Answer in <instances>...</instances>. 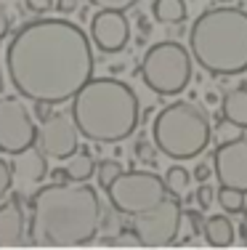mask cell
<instances>
[{
  "label": "cell",
  "mask_w": 247,
  "mask_h": 250,
  "mask_svg": "<svg viewBox=\"0 0 247 250\" xmlns=\"http://www.w3.org/2000/svg\"><path fill=\"white\" fill-rule=\"evenodd\" d=\"M152 14L160 24H181L186 19V0H154Z\"/></svg>",
  "instance_id": "e0dca14e"
},
{
  "label": "cell",
  "mask_w": 247,
  "mask_h": 250,
  "mask_svg": "<svg viewBox=\"0 0 247 250\" xmlns=\"http://www.w3.org/2000/svg\"><path fill=\"white\" fill-rule=\"evenodd\" d=\"M48 115H51V104H45V101H35V115H32V117L45 120Z\"/></svg>",
  "instance_id": "4dcf8cb0"
},
{
  "label": "cell",
  "mask_w": 247,
  "mask_h": 250,
  "mask_svg": "<svg viewBox=\"0 0 247 250\" xmlns=\"http://www.w3.org/2000/svg\"><path fill=\"white\" fill-rule=\"evenodd\" d=\"M14 157V163H11V173L14 178H19V181L24 184H40L48 173V163H45V154L38 149V146H27V149L11 154Z\"/></svg>",
  "instance_id": "5bb4252c"
},
{
  "label": "cell",
  "mask_w": 247,
  "mask_h": 250,
  "mask_svg": "<svg viewBox=\"0 0 247 250\" xmlns=\"http://www.w3.org/2000/svg\"><path fill=\"white\" fill-rule=\"evenodd\" d=\"M215 139H218V144H223V141H234V139H242L245 136V128L231 120H226V117H218V123H215Z\"/></svg>",
  "instance_id": "7402d4cb"
},
{
  "label": "cell",
  "mask_w": 247,
  "mask_h": 250,
  "mask_svg": "<svg viewBox=\"0 0 247 250\" xmlns=\"http://www.w3.org/2000/svg\"><path fill=\"white\" fill-rule=\"evenodd\" d=\"M88 35L67 19L29 21L11 38L5 51L8 80L21 99L64 104L93 77Z\"/></svg>",
  "instance_id": "6da1fadb"
},
{
  "label": "cell",
  "mask_w": 247,
  "mask_h": 250,
  "mask_svg": "<svg viewBox=\"0 0 247 250\" xmlns=\"http://www.w3.org/2000/svg\"><path fill=\"white\" fill-rule=\"evenodd\" d=\"M107 194L117 213L138 216L168 197V189L162 178L152 170H122L107 187Z\"/></svg>",
  "instance_id": "52a82bcc"
},
{
  "label": "cell",
  "mask_w": 247,
  "mask_h": 250,
  "mask_svg": "<svg viewBox=\"0 0 247 250\" xmlns=\"http://www.w3.org/2000/svg\"><path fill=\"white\" fill-rule=\"evenodd\" d=\"M208 176H210V165L208 163H199L197 168H194V178H197V181H208Z\"/></svg>",
  "instance_id": "1f68e13d"
},
{
  "label": "cell",
  "mask_w": 247,
  "mask_h": 250,
  "mask_svg": "<svg viewBox=\"0 0 247 250\" xmlns=\"http://www.w3.org/2000/svg\"><path fill=\"white\" fill-rule=\"evenodd\" d=\"M101 226V202L85 181H56L32 197L29 240L38 248H77Z\"/></svg>",
  "instance_id": "7a4b0ae2"
},
{
  "label": "cell",
  "mask_w": 247,
  "mask_h": 250,
  "mask_svg": "<svg viewBox=\"0 0 247 250\" xmlns=\"http://www.w3.org/2000/svg\"><path fill=\"white\" fill-rule=\"evenodd\" d=\"M165 189H168V194H173V197H184L186 192H189V184H191V173L186 168H181V165H173V168H168V173H165Z\"/></svg>",
  "instance_id": "d6986e66"
},
{
  "label": "cell",
  "mask_w": 247,
  "mask_h": 250,
  "mask_svg": "<svg viewBox=\"0 0 247 250\" xmlns=\"http://www.w3.org/2000/svg\"><path fill=\"white\" fill-rule=\"evenodd\" d=\"M221 117L247 128V85H239L228 91L221 101Z\"/></svg>",
  "instance_id": "2e32d148"
},
{
  "label": "cell",
  "mask_w": 247,
  "mask_h": 250,
  "mask_svg": "<svg viewBox=\"0 0 247 250\" xmlns=\"http://www.w3.org/2000/svg\"><path fill=\"white\" fill-rule=\"evenodd\" d=\"M133 224V234L138 237L141 248H165L173 245L178 240L181 231V200L178 197H165L162 202H157L154 208L138 213V216H131Z\"/></svg>",
  "instance_id": "ba28073f"
},
{
  "label": "cell",
  "mask_w": 247,
  "mask_h": 250,
  "mask_svg": "<svg viewBox=\"0 0 247 250\" xmlns=\"http://www.w3.org/2000/svg\"><path fill=\"white\" fill-rule=\"evenodd\" d=\"M38 149L51 160H67L69 154L77 149V141H80V130L75 120L64 112H56V115H48L40 125L38 136Z\"/></svg>",
  "instance_id": "30bf717a"
},
{
  "label": "cell",
  "mask_w": 247,
  "mask_h": 250,
  "mask_svg": "<svg viewBox=\"0 0 247 250\" xmlns=\"http://www.w3.org/2000/svg\"><path fill=\"white\" fill-rule=\"evenodd\" d=\"M202 237L213 248H228L234 242V224L226 216H210L202 224Z\"/></svg>",
  "instance_id": "9a60e30c"
},
{
  "label": "cell",
  "mask_w": 247,
  "mask_h": 250,
  "mask_svg": "<svg viewBox=\"0 0 247 250\" xmlns=\"http://www.w3.org/2000/svg\"><path fill=\"white\" fill-rule=\"evenodd\" d=\"M194 200H197L199 210H210V205L215 202V189L210 187V184H202V187L197 189V194H194Z\"/></svg>",
  "instance_id": "cb8c5ba5"
},
{
  "label": "cell",
  "mask_w": 247,
  "mask_h": 250,
  "mask_svg": "<svg viewBox=\"0 0 247 250\" xmlns=\"http://www.w3.org/2000/svg\"><path fill=\"white\" fill-rule=\"evenodd\" d=\"M239 231H242V240H245V245H247V202H245V208H242V226H239Z\"/></svg>",
  "instance_id": "d6a6232c"
},
{
  "label": "cell",
  "mask_w": 247,
  "mask_h": 250,
  "mask_svg": "<svg viewBox=\"0 0 247 250\" xmlns=\"http://www.w3.org/2000/svg\"><path fill=\"white\" fill-rule=\"evenodd\" d=\"M38 128L19 96H0V152L16 154L35 144Z\"/></svg>",
  "instance_id": "9c48e42d"
},
{
  "label": "cell",
  "mask_w": 247,
  "mask_h": 250,
  "mask_svg": "<svg viewBox=\"0 0 247 250\" xmlns=\"http://www.w3.org/2000/svg\"><path fill=\"white\" fill-rule=\"evenodd\" d=\"M27 221L21 210V200L11 197L8 202L0 205V248H16L24 242Z\"/></svg>",
  "instance_id": "4fadbf2b"
},
{
  "label": "cell",
  "mask_w": 247,
  "mask_h": 250,
  "mask_svg": "<svg viewBox=\"0 0 247 250\" xmlns=\"http://www.w3.org/2000/svg\"><path fill=\"white\" fill-rule=\"evenodd\" d=\"M215 202L223 208L226 213H231V216H237V213H242L245 208V192H239V189H231V187H218V192H215Z\"/></svg>",
  "instance_id": "ffe728a7"
},
{
  "label": "cell",
  "mask_w": 247,
  "mask_h": 250,
  "mask_svg": "<svg viewBox=\"0 0 247 250\" xmlns=\"http://www.w3.org/2000/svg\"><path fill=\"white\" fill-rule=\"evenodd\" d=\"M210 120L191 101H173L152 123V144L170 160L199 157L210 144Z\"/></svg>",
  "instance_id": "5b68a950"
},
{
  "label": "cell",
  "mask_w": 247,
  "mask_h": 250,
  "mask_svg": "<svg viewBox=\"0 0 247 250\" xmlns=\"http://www.w3.org/2000/svg\"><path fill=\"white\" fill-rule=\"evenodd\" d=\"M80 0H56V11H61V14H72V11H77Z\"/></svg>",
  "instance_id": "f546056e"
},
{
  "label": "cell",
  "mask_w": 247,
  "mask_h": 250,
  "mask_svg": "<svg viewBox=\"0 0 247 250\" xmlns=\"http://www.w3.org/2000/svg\"><path fill=\"white\" fill-rule=\"evenodd\" d=\"M141 77L157 96H178L191 80V53L175 40L152 45L141 62Z\"/></svg>",
  "instance_id": "8992f818"
},
{
  "label": "cell",
  "mask_w": 247,
  "mask_h": 250,
  "mask_svg": "<svg viewBox=\"0 0 247 250\" xmlns=\"http://www.w3.org/2000/svg\"><path fill=\"white\" fill-rule=\"evenodd\" d=\"M122 170H125V168H122V163H120V160H101V163L96 165V173H98V187H101V189H107L109 184H112L117 176L122 173Z\"/></svg>",
  "instance_id": "44dd1931"
},
{
  "label": "cell",
  "mask_w": 247,
  "mask_h": 250,
  "mask_svg": "<svg viewBox=\"0 0 247 250\" xmlns=\"http://www.w3.org/2000/svg\"><path fill=\"white\" fill-rule=\"evenodd\" d=\"M67 160H69V163H67V168H64V170H67L69 181H88V178L93 176V170H96V160H93L85 149H82V152L75 149Z\"/></svg>",
  "instance_id": "ac0fdd59"
},
{
  "label": "cell",
  "mask_w": 247,
  "mask_h": 250,
  "mask_svg": "<svg viewBox=\"0 0 247 250\" xmlns=\"http://www.w3.org/2000/svg\"><path fill=\"white\" fill-rule=\"evenodd\" d=\"M72 120L80 136L96 144H120L138 128V96L114 77H91L72 99Z\"/></svg>",
  "instance_id": "3957f363"
},
{
  "label": "cell",
  "mask_w": 247,
  "mask_h": 250,
  "mask_svg": "<svg viewBox=\"0 0 247 250\" xmlns=\"http://www.w3.org/2000/svg\"><path fill=\"white\" fill-rule=\"evenodd\" d=\"M14 187V173H11V165L5 160H0V200L8 194V189Z\"/></svg>",
  "instance_id": "d4e9b609"
},
{
  "label": "cell",
  "mask_w": 247,
  "mask_h": 250,
  "mask_svg": "<svg viewBox=\"0 0 247 250\" xmlns=\"http://www.w3.org/2000/svg\"><path fill=\"white\" fill-rule=\"evenodd\" d=\"M136 154H138V160H144V163H149V165L157 163L154 146H152L149 141H138V144H136Z\"/></svg>",
  "instance_id": "484cf974"
},
{
  "label": "cell",
  "mask_w": 247,
  "mask_h": 250,
  "mask_svg": "<svg viewBox=\"0 0 247 250\" xmlns=\"http://www.w3.org/2000/svg\"><path fill=\"white\" fill-rule=\"evenodd\" d=\"M213 173L221 187H231L247 194V139L218 144L213 154Z\"/></svg>",
  "instance_id": "8fae6325"
},
{
  "label": "cell",
  "mask_w": 247,
  "mask_h": 250,
  "mask_svg": "<svg viewBox=\"0 0 247 250\" xmlns=\"http://www.w3.org/2000/svg\"><path fill=\"white\" fill-rule=\"evenodd\" d=\"M218 3H234V0H218Z\"/></svg>",
  "instance_id": "836d02e7"
},
{
  "label": "cell",
  "mask_w": 247,
  "mask_h": 250,
  "mask_svg": "<svg viewBox=\"0 0 247 250\" xmlns=\"http://www.w3.org/2000/svg\"><path fill=\"white\" fill-rule=\"evenodd\" d=\"M189 53L210 75L247 72V11L234 5L202 11L189 29Z\"/></svg>",
  "instance_id": "277c9868"
},
{
  "label": "cell",
  "mask_w": 247,
  "mask_h": 250,
  "mask_svg": "<svg viewBox=\"0 0 247 250\" xmlns=\"http://www.w3.org/2000/svg\"><path fill=\"white\" fill-rule=\"evenodd\" d=\"M93 45L104 53H120L131 40V21L125 11H98L91 19Z\"/></svg>",
  "instance_id": "7c38bea8"
},
{
  "label": "cell",
  "mask_w": 247,
  "mask_h": 250,
  "mask_svg": "<svg viewBox=\"0 0 247 250\" xmlns=\"http://www.w3.org/2000/svg\"><path fill=\"white\" fill-rule=\"evenodd\" d=\"M8 32H11V14H8L5 5H0V40H3Z\"/></svg>",
  "instance_id": "f1b7e54d"
},
{
  "label": "cell",
  "mask_w": 247,
  "mask_h": 250,
  "mask_svg": "<svg viewBox=\"0 0 247 250\" xmlns=\"http://www.w3.org/2000/svg\"><path fill=\"white\" fill-rule=\"evenodd\" d=\"M24 3L29 5V11H35V14H48L54 0H24Z\"/></svg>",
  "instance_id": "83f0119b"
},
{
  "label": "cell",
  "mask_w": 247,
  "mask_h": 250,
  "mask_svg": "<svg viewBox=\"0 0 247 250\" xmlns=\"http://www.w3.org/2000/svg\"><path fill=\"white\" fill-rule=\"evenodd\" d=\"M98 11H131L138 0H88Z\"/></svg>",
  "instance_id": "603a6c76"
},
{
  "label": "cell",
  "mask_w": 247,
  "mask_h": 250,
  "mask_svg": "<svg viewBox=\"0 0 247 250\" xmlns=\"http://www.w3.org/2000/svg\"><path fill=\"white\" fill-rule=\"evenodd\" d=\"M181 216L189 221V226H191L194 234H202V224H205L202 213H199V210H181Z\"/></svg>",
  "instance_id": "4316f807"
}]
</instances>
